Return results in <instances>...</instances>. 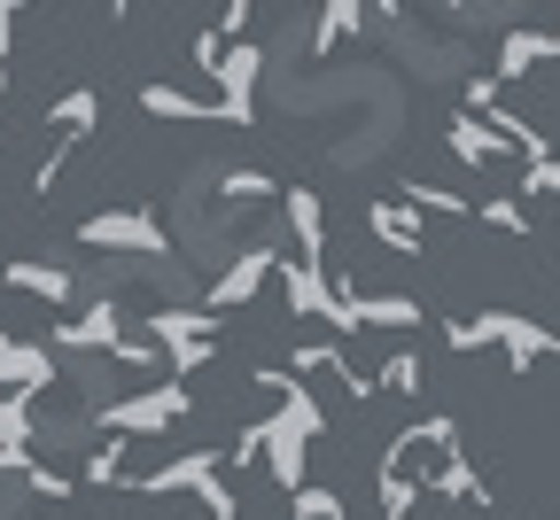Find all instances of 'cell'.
Listing matches in <instances>:
<instances>
[{
	"label": "cell",
	"mask_w": 560,
	"mask_h": 520,
	"mask_svg": "<svg viewBox=\"0 0 560 520\" xmlns=\"http://www.w3.org/2000/svg\"><path fill=\"white\" fill-rule=\"evenodd\" d=\"M304 520H335V497H304Z\"/></svg>",
	"instance_id": "1"
}]
</instances>
